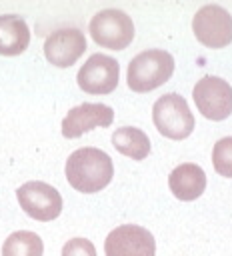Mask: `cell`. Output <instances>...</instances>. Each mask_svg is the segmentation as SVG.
<instances>
[{"instance_id":"1","label":"cell","mask_w":232,"mask_h":256,"mask_svg":"<svg viewBox=\"0 0 232 256\" xmlns=\"http://www.w3.org/2000/svg\"><path fill=\"white\" fill-rule=\"evenodd\" d=\"M66 180L68 184L84 194L100 192L106 188L114 176L112 158L92 146L74 150L66 160Z\"/></svg>"},{"instance_id":"2","label":"cell","mask_w":232,"mask_h":256,"mask_svg":"<svg viewBox=\"0 0 232 256\" xmlns=\"http://www.w3.org/2000/svg\"><path fill=\"white\" fill-rule=\"evenodd\" d=\"M174 72V58L170 52L152 48L136 54L126 72L128 88L134 92H150L170 80Z\"/></svg>"},{"instance_id":"3","label":"cell","mask_w":232,"mask_h":256,"mask_svg":"<svg viewBox=\"0 0 232 256\" xmlns=\"http://www.w3.org/2000/svg\"><path fill=\"white\" fill-rule=\"evenodd\" d=\"M152 120L156 130L170 140H184L194 130V116L186 100L176 92H168L154 102Z\"/></svg>"},{"instance_id":"4","label":"cell","mask_w":232,"mask_h":256,"mask_svg":"<svg viewBox=\"0 0 232 256\" xmlns=\"http://www.w3.org/2000/svg\"><path fill=\"white\" fill-rule=\"evenodd\" d=\"M88 30L92 40L108 50H124L134 40L132 18L118 8H106L96 12L90 20Z\"/></svg>"},{"instance_id":"5","label":"cell","mask_w":232,"mask_h":256,"mask_svg":"<svg viewBox=\"0 0 232 256\" xmlns=\"http://www.w3.org/2000/svg\"><path fill=\"white\" fill-rule=\"evenodd\" d=\"M192 30L200 44L224 48L232 42V16L218 4H206L194 14Z\"/></svg>"},{"instance_id":"6","label":"cell","mask_w":232,"mask_h":256,"mask_svg":"<svg viewBox=\"0 0 232 256\" xmlns=\"http://www.w3.org/2000/svg\"><path fill=\"white\" fill-rule=\"evenodd\" d=\"M16 198L20 208L34 220L50 222L62 212V196L60 192L40 180H30L16 190Z\"/></svg>"},{"instance_id":"7","label":"cell","mask_w":232,"mask_h":256,"mask_svg":"<svg viewBox=\"0 0 232 256\" xmlns=\"http://www.w3.org/2000/svg\"><path fill=\"white\" fill-rule=\"evenodd\" d=\"M198 112L208 120H224L232 114V86L218 76H204L192 90Z\"/></svg>"},{"instance_id":"8","label":"cell","mask_w":232,"mask_h":256,"mask_svg":"<svg viewBox=\"0 0 232 256\" xmlns=\"http://www.w3.org/2000/svg\"><path fill=\"white\" fill-rule=\"evenodd\" d=\"M106 256H156L154 236L138 224H122L104 240Z\"/></svg>"},{"instance_id":"9","label":"cell","mask_w":232,"mask_h":256,"mask_svg":"<svg viewBox=\"0 0 232 256\" xmlns=\"http://www.w3.org/2000/svg\"><path fill=\"white\" fill-rule=\"evenodd\" d=\"M120 66L112 56L92 54L78 70V86L86 94H110L118 86Z\"/></svg>"},{"instance_id":"10","label":"cell","mask_w":232,"mask_h":256,"mask_svg":"<svg viewBox=\"0 0 232 256\" xmlns=\"http://www.w3.org/2000/svg\"><path fill=\"white\" fill-rule=\"evenodd\" d=\"M114 120V110L106 104L84 102L68 110L62 120V136L64 138H80L82 134L94 128H106Z\"/></svg>"},{"instance_id":"11","label":"cell","mask_w":232,"mask_h":256,"mask_svg":"<svg viewBox=\"0 0 232 256\" xmlns=\"http://www.w3.org/2000/svg\"><path fill=\"white\" fill-rule=\"evenodd\" d=\"M86 50V36L78 28L52 32L44 42V56L52 66L70 68Z\"/></svg>"},{"instance_id":"12","label":"cell","mask_w":232,"mask_h":256,"mask_svg":"<svg viewBox=\"0 0 232 256\" xmlns=\"http://www.w3.org/2000/svg\"><path fill=\"white\" fill-rule=\"evenodd\" d=\"M168 186L170 192L182 200V202H192L196 200L204 188H206V174L198 164L192 162H184L180 166H176L170 176H168Z\"/></svg>"},{"instance_id":"13","label":"cell","mask_w":232,"mask_h":256,"mask_svg":"<svg viewBox=\"0 0 232 256\" xmlns=\"http://www.w3.org/2000/svg\"><path fill=\"white\" fill-rule=\"evenodd\" d=\"M30 44V30L22 16L4 14L0 16V54L18 56Z\"/></svg>"},{"instance_id":"14","label":"cell","mask_w":232,"mask_h":256,"mask_svg":"<svg viewBox=\"0 0 232 256\" xmlns=\"http://www.w3.org/2000/svg\"><path fill=\"white\" fill-rule=\"evenodd\" d=\"M112 146L132 158V160H144L148 154H150V138L144 130L140 128H134V126H122V128H116L114 134H112Z\"/></svg>"},{"instance_id":"15","label":"cell","mask_w":232,"mask_h":256,"mask_svg":"<svg viewBox=\"0 0 232 256\" xmlns=\"http://www.w3.org/2000/svg\"><path fill=\"white\" fill-rule=\"evenodd\" d=\"M42 238L30 230L12 232L2 244V256H42Z\"/></svg>"},{"instance_id":"16","label":"cell","mask_w":232,"mask_h":256,"mask_svg":"<svg viewBox=\"0 0 232 256\" xmlns=\"http://www.w3.org/2000/svg\"><path fill=\"white\" fill-rule=\"evenodd\" d=\"M212 164L220 176L232 178V136L220 138L212 148Z\"/></svg>"},{"instance_id":"17","label":"cell","mask_w":232,"mask_h":256,"mask_svg":"<svg viewBox=\"0 0 232 256\" xmlns=\"http://www.w3.org/2000/svg\"><path fill=\"white\" fill-rule=\"evenodd\" d=\"M62 256H96V248L86 238H72L62 246Z\"/></svg>"}]
</instances>
